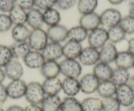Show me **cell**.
<instances>
[{"label":"cell","instance_id":"6da1fadb","mask_svg":"<svg viewBox=\"0 0 134 111\" xmlns=\"http://www.w3.org/2000/svg\"><path fill=\"white\" fill-rule=\"evenodd\" d=\"M45 94L42 87V84L33 81L27 84V89L24 98L31 104H41L45 97Z\"/></svg>","mask_w":134,"mask_h":111},{"label":"cell","instance_id":"7a4b0ae2","mask_svg":"<svg viewBox=\"0 0 134 111\" xmlns=\"http://www.w3.org/2000/svg\"><path fill=\"white\" fill-rule=\"evenodd\" d=\"M28 43L31 50L41 52L49 43L47 33L43 28L31 30Z\"/></svg>","mask_w":134,"mask_h":111},{"label":"cell","instance_id":"3957f363","mask_svg":"<svg viewBox=\"0 0 134 111\" xmlns=\"http://www.w3.org/2000/svg\"><path fill=\"white\" fill-rule=\"evenodd\" d=\"M60 73L65 78L78 79L81 75L82 65L77 59H65L60 63Z\"/></svg>","mask_w":134,"mask_h":111},{"label":"cell","instance_id":"277c9868","mask_svg":"<svg viewBox=\"0 0 134 111\" xmlns=\"http://www.w3.org/2000/svg\"><path fill=\"white\" fill-rule=\"evenodd\" d=\"M89 46L96 49H99L108 42L107 29L103 27H99L89 32L87 37Z\"/></svg>","mask_w":134,"mask_h":111},{"label":"cell","instance_id":"5b68a950","mask_svg":"<svg viewBox=\"0 0 134 111\" xmlns=\"http://www.w3.org/2000/svg\"><path fill=\"white\" fill-rule=\"evenodd\" d=\"M121 14L119 10L116 9H107L104 10L100 14V25H102L105 28H110L116 25H119L121 19Z\"/></svg>","mask_w":134,"mask_h":111},{"label":"cell","instance_id":"8992f818","mask_svg":"<svg viewBox=\"0 0 134 111\" xmlns=\"http://www.w3.org/2000/svg\"><path fill=\"white\" fill-rule=\"evenodd\" d=\"M115 97L121 106L129 108L134 104V91L127 84L117 87Z\"/></svg>","mask_w":134,"mask_h":111},{"label":"cell","instance_id":"52a82bcc","mask_svg":"<svg viewBox=\"0 0 134 111\" xmlns=\"http://www.w3.org/2000/svg\"><path fill=\"white\" fill-rule=\"evenodd\" d=\"M27 89V84L22 79L11 80L6 86L8 97L12 100H19L24 97Z\"/></svg>","mask_w":134,"mask_h":111},{"label":"cell","instance_id":"ba28073f","mask_svg":"<svg viewBox=\"0 0 134 111\" xmlns=\"http://www.w3.org/2000/svg\"><path fill=\"white\" fill-rule=\"evenodd\" d=\"M78 61L84 66H94L100 61L99 50L90 46L83 48Z\"/></svg>","mask_w":134,"mask_h":111},{"label":"cell","instance_id":"9c48e42d","mask_svg":"<svg viewBox=\"0 0 134 111\" xmlns=\"http://www.w3.org/2000/svg\"><path fill=\"white\" fill-rule=\"evenodd\" d=\"M81 92L86 94H91L96 92L100 80L92 73H86L79 79Z\"/></svg>","mask_w":134,"mask_h":111},{"label":"cell","instance_id":"30bf717a","mask_svg":"<svg viewBox=\"0 0 134 111\" xmlns=\"http://www.w3.org/2000/svg\"><path fill=\"white\" fill-rule=\"evenodd\" d=\"M46 33L50 42L60 44L67 39L68 28L61 24H57L52 27H49Z\"/></svg>","mask_w":134,"mask_h":111},{"label":"cell","instance_id":"8fae6325","mask_svg":"<svg viewBox=\"0 0 134 111\" xmlns=\"http://www.w3.org/2000/svg\"><path fill=\"white\" fill-rule=\"evenodd\" d=\"M41 53L45 61H57L63 56V47L60 44L49 42Z\"/></svg>","mask_w":134,"mask_h":111},{"label":"cell","instance_id":"7c38bea8","mask_svg":"<svg viewBox=\"0 0 134 111\" xmlns=\"http://www.w3.org/2000/svg\"><path fill=\"white\" fill-rule=\"evenodd\" d=\"M79 25L84 28L87 32H91L100 26V15L98 14L91 13L81 15L79 20Z\"/></svg>","mask_w":134,"mask_h":111},{"label":"cell","instance_id":"4fadbf2b","mask_svg":"<svg viewBox=\"0 0 134 111\" xmlns=\"http://www.w3.org/2000/svg\"><path fill=\"white\" fill-rule=\"evenodd\" d=\"M117 53H118V51H117L116 45L114 44L107 42L99 49L100 61L110 64L115 61Z\"/></svg>","mask_w":134,"mask_h":111},{"label":"cell","instance_id":"5bb4252c","mask_svg":"<svg viewBox=\"0 0 134 111\" xmlns=\"http://www.w3.org/2000/svg\"><path fill=\"white\" fill-rule=\"evenodd\" d=\"M4 73L7 78L10 80L19 79L24 75V67L19 60L12 59L5 67L3 68Z\"/></svg>","mask_w":134,"mask_h":111},{"label":"cell","instance_id":"9a60e30c","mask_svg":"<svg viewBox=\"0 0 134 111\" xmlns=\"http://www.w3.org/2000/svg\"><path fill=\"white\" fill-rule=\"evenodd\" d=\"M26 24L33 29L42 28L44 25L43 13L37 8H33L32 9L27 12V20Z\"/></svg>","mask_w":134,"mask_h":111},{"label":"cell","instance_id":"2e32d148","mask_svg":"<svg viewBox=\"0 0 134 111\" xmlns=\"http://www.w3.org/2000/svg\"><path fill=\"white\" fill-rule=\"evenodd\" d=\"M63 56L68 59H78L82 51V45L81 43L68 40L63 45Z\"/></svg>","mask_w":134,"mask_h":111},{"label":"cell","instance_id":"e0dca14e","mask_svg":"<svg viewBox=\"0 0 134 111\" xmlns=\"http://www.w3.org/2000/svg\"><path fill=\"white\" fill-rule=\"evenodd\" d=\"M62 91L66 97H75L81 92V86L78 79L65 78L62 81Z\"/></svg>","mask_w":134,"mask_h":111},{"label":"cell","instance_id":"ac0fdd59","mask_svg":"<svg viewBox=\"0 0 134 111\" xmlns=\"http://www.w3.org/2000/svg\"><path fill=\"white\" fill-rule=\"evenodd\" d=\"M24 64L29 69H40L45 62L43 54L41 52L31 50L23 59Z\"/></svg>","mask_w":134,"mask_h":111},{"label":"cell","instance_id":"d6986e66","mask_svg":"<svg viewBox=\"0 0 134 111\" xmlns=\"http://www.w3.org/2000/svg\"><path fill=\"white\" fill-rule=\"evenodd\" d=\"M45 95H58L62 89V81L58 77L45 79L42 83Z\"/></svg>","mask_w":134,"mask_h":111},{"label":"cell","instance_id":"ffe728a7","mask_svg":"<svg viewBox=\"0 0 134 111\" xmlns=\"http://www.w3.org/2000/svg\"><path fill=\"white\" fill-rule=\"evenodd\" d=\"M113 72V69L109 64L104 62H99L93 66L92 73L100 81L110 80Z\"/></svg>","mask_w":134,"mask_h":111},{"label":"cell","instance_id":"44dd1931","mask_svg":"<svg viewBox=\"0 0 134 111\" xmlns=\"http://www.w3.org/2000/svg\"><path fill=\"white\" fill-rule=\"evenodd\" d=\"M117 86L110 80H105L100 81L98 88L96 89V93L99 95L100 98H107L110 97H114L116 92Z\"/></svg>","mask_w":134,"mask_h":111},{"label":"cell","instance_id":"7402d4cb","mask_svg":"<svg viewBox=\"0 0 134 111\" xmlns=\"http://www.w3.org/2000/svg\"><path fill=\"white\" fill-rule=\"evenodd\" d=\"M114 63L116 68H121L129 70L130 69L133 67L134 56L128 50L120 51L117 53Z\"/></svg>","mask_w":134,"mask_h":111},{"label":"cell","instance_id":"603a6c76","mask_svg":"<svg viewBox=\"0 0 134 111\" xmlns=\"http://www.w3.org/2000/svg\"><path fill=\"white\" fill-rule=\"evenodd\" d=\"M40 73L45 79L58 77L60 73V63L57 61H45L40 68Z\"/></svg>","mask_w":134,"mask_h":111},{"label":"cell","instance_id":"cb8c5ba5","mask_svg":"<svg viewBox=\"0 0 134 111\" xmlns=\"http://www.w3.org/2000/svg\"><path fill=\"white\" fill-rule=\"evenodd\" d=\"M31 30L25 24L14 25L12 28L11 35L12 38L16 43L28 42L29 37L30 35Z\"/></svg>","mask_w":134,"mask_h":111},{"label":"cell","instance_id":"d4e9b609","mask_svg":"<svg viewBox=\"0 0 134 111\" xmlns=\"http://www.w3.org/2000/svg\"><path fill=\"white\" fill-rule=\"evenodd\" d=\"M10 51L13 56V59L19 60L24 59V58L28 53L31 51V48L29 47L28 42L23 43H14L9 46Z\"/></svg>","mask_w":134,"mask_h":111},{"label":"cell","instance_id":"484cf974","mask_svg":"<svg viewBox=\"0 0 134 111\" xmlns=\"http://www.w3.org/2000/svg\"><path fill=\"white\" fill-rule=\"evenodd\" d=\"M62 104L61 98L58 95H46L41 103L44 111H60Z\"/></svg>","mask_w":134,"mask_h":111},{"label":"cell","instance_id":"4316f807","mask_svg":"<svg viewBox=\"0 0 134 111\" xmlns=\"http://www.w3.org/2000/svg\"><path fill=\"white\" fill-rule=\"evenodd\" d=\"M130 77H131V73H130L128 69L116 68L113 69L111 80L118 87L121 85L127 84Z\"/></svg>","mask_w":134,"mask_h":111},{"label":"cell","instance_id":"83f0119b","mask_svg":"<svg viewBox=\"0 0 134 111\" xmlns=\"http://www.w3.org/2000/svg\"><path fill=\"white\" fill-rule=\"evenodd\" d=\"M88 34H89V32H87L85 28H82L81 26H80V25L73 26V27H71L70 29H68L67 39L81 44L86 39H87Z\"/></svg>","mask_w":134,"mask_h":111},{"label":"cell","instance_id":"f1b7e54d","mask_svg":"<svg viewBox=\"0 0 134 111\" xmlns=\"http://www.w3.org/2000/svg\"><path fill=\"white\" fill-rule=\"evenodd\" d=\"M81 103L83 111H102V100L97 97H86Z\"/></svg>","mask_w":134,"mask_h":111},{"label":"cell","instance_id":"f546056e","mask_svg":"<svg viewBox=\"0 0 134 111\" xmlns=\"http://www.w3.org/2000/svg\"><path fill=\"white\" fill-rule=\"evenodd\" d=\"M43 18H44V23L48 25V27H52L57 24H60L61 20V16L60 12L57 9H49L43 12Z\"/></svg>","mask_w":134,"mask_h":111},{"label":"cell","instance_id":"4dcf8cb0","mask_svg":"<svg viewBox=\"0 0 134 111\" xmlns=\"http://www.w3.org/2000/svg\"><path fill=\"white\" fill-rule=\"evenodd\" d=\"M8 15L14 25L19 24H25L27 20V12L26 10L23 9L22 8L19 6H15L13 8V9L8 13Z\"/></svg>","mask_w":134,"mask_h":111},{"label":"cell","instance_id":"1f68e13d","mask_svg":"<svg viewBox=\"0 0 134 111\" xmlns=\"http://www.w3.org/2000/svg\"><path fill=\"white\" fill-rule=\"evenodd\" d=\"M126 33L119 25L111 27L107 29L108 42L111 44H118L121 43L126 39Z\"/></svg>","mask_w":134,"mask_h":111},{"label":"cell","instance_id":"d6a6232c","mask_svg":"<svg viewBox=\"0 0 134 111\" xmlns=\"http://www.w3.org/2000/svg\"><path fill=\"white\" fill-rule=\"evenodd\" d=\"M60 111H83L81 103L75 97H65L62 100Z\"/></svg>","mask_w":134,"mask_h":111},{"label":"cell","instance_id":"836d02e7","mask_svg":"<svg viewBox=\"0 0 134 111\" xmlns=\"http://www.w3.org/2000/svg\"><path fill=\"white\" fill-rule=\"evenodd\" d=\"M98 6V0H78L77 9L80 14H86L95 12Z\"/></svg>","mask_w":134,"mask_h":111},{"label":"cell","instance_id":"e575fe53","mask_svg":"<svg viewBox=\"0 0 134 111\" xmlns=\"http://www.w3.org/2000/svg\"><path fill=\"white\" fill-rule=\"evenodd\" d=\"M121 104L116 97H110L102 100V111H120Z\"/></svg>","mask_w":134,"mask_h":111},{"label":"cell","instance_id":"d590c367","mask_svg":"<svg viewBox=\"0 0 134 111\" xmlns=\"http://www.w3.org/2000/svg\"><path fill=\"white\" fill-rule=\"evenodd\" d=\"M119 26L124 30L126 34H134V18L129 15L121 18Z\"/></svg>","mask_w":134,"mask_h":111},{"label":"cell","instance_id":"8d00e7d4","mask_svg":"<svg viewBox=\"0 0 134 111\" xmlns=\"http://www.w3.org/2000/svg\"><path fill=\"white\" fill-rule=\"evenodd\" d=\"M13 59L9 47L0 45V68H4Z\"/></svg>","mask_w":134,"mask_h":111},{"label":"cell","instance_id":"74e56055","mask_svg":"<svg viewBox=\"0 0 134 111\" xmlns=\"http://www.w3.org/2000/svg\"><path fill=\"white\" fill-rule=\"evenodd\" d=\"M13 22L9 15L6 14H0V33H5L11 29Z\"/></svg>","mask_w":134,"mask_h":111},{"label":"cell","instance_id":"f35d334b","mask_svg":"<svg viewBox=\"0 0 134 111\" xmlns=\"http://www.w3.org/2000/svg\"><path fill=\"white\" fill-rule=\"evenodd\" d=\"M57 3V0H35V6L40 10L45 11L52 9Z\"/></svg>","mask_w":134,"mask_h":111},{"label":"cell","instance_id":"ab89813d","mask_svg":"<svg viewBox=\"0 0 134 111\" xmlns=\"http://www.w3.org/2000/svg\"><path fill=\"white\" fill-rule=\"evenodd\" d=\"M15 6V0H0V11L2 14L9 13Z\"/></svg>","mask_w":134,"mask_h":111},{"label":"cell","instance_id":"60d3db41","mask_svg":"<svg viewBox=\"0 0 134 111\" xmlns=\"http://www.w3.org/2000/svg\"><path fill=\"white\" fill-rule=\"evenodd\" d=\"M76 3L77 0H57L56 5L61 10H68L74 7Z\"/></svg>","mask_w":134,"mask_h":111},{"label":"cell","instance_id":"b9f144b4","mask_svg":"<svg viewBox=\"0 0 134 111\" xmlns=\"http://www.w3.org/2000/svg\"><path fill=\"white\" fill-rule=\"evenodd\" d=\"M15 4L24 10H30L35 7V0H15Z\"/></svg>","mask_w":134,"mask_h":111},{"label":"cell","instance_id":"7bdbcfd3","mask_svg":"<svg viewBox=\"0 0 134 111\" xmlns=\"http://www.w3.org/2000/svg\"><path fill=\"white\" fill-rule=\"evenodd\" d=\"M8 98V97L6 90V86H4L3 84H0V105L4 104Z\"/></svg>","mask_w":134,"mask_h":111},{"label":"cell","instance_id":"ee69618b","mask_svg":"<svg viewBox=\"0 0 134 111\" xmlns=\"http://www.w3.org/2000/svg\"><path fill=\"white\" fill-rule=\"evenodd\" d=\"M24 111H44L40 104H29L24 108Z\"/></svg>","mask_w":134,"mask_h":111},{"label":"cell","instance_id":"f6af8a7d","mask_svg":"<svg viewBox=\"0 0 134 111\" xmlns=\"http://www.w3.org/2000/svg\"><path fill=\"white\" fill-rule=\"evenodd\" d=\"M6 111H24V108L17 104H13L8 107Z\"/></svg>","mask_w":134,"mask_h":111},{"label":"cell","instance_id":"bcb514c9","mask_svg":"<svg viewBox=\"0 0 134 111\" xmlns=\"http://www.w3.org/2000/svg\"><path fill=\"white\" fill-rule=\"evenodd\" d=\"M127 50L134 56V38H132L128 40Z\"/></svg>","mask_w":134,"mask_h":111},{"label":"cell","instance_id":"7dc6e473","mask_svg":"<svg viewBox=\"0 0 134 111\" xmlns=\"http://www.w3.org/2000/svg\"><path fill=\"white\" fill-rule=\"evenodd\" d=\"M6 78L5 73H4V70L3 69V68H0V84H3V82L4 81Z\"/></svg>","mask_w":134,"mask_h":111},{"label":"cell","instance_id":"c3c4849f","mask_svg":"<svg viewBox=\"0 0 134 111\" xmlns=\"http://www.w3.org/2000/svg\"><path fill=\"white\" fill-rule=\"evenodd\" d=\"M127 84L132 89V90L134 91V75H131V77H130V79L127 82Z\"/></svg>","mask_w":134,"mask_h":111},{"label":"cell","instance_id":"681fc988","mask_svg":"<svg viewBox=\"0 0 134 111\" xmlns=\"http://www.w3.org/2000/svg\"><path fill=\"white\" fill-rule=\"evenodd\" d=\"M125 0H108V2L113 5H118L121 4V3H123Z\"/></svg>","mask_w":134,"mask_h":111},{"label":"cell","instance_id":"f907efd6","mask_svg":"<svg viewBox=\"0 0 134 111\" xmlns=\"http://www.w3.org/2000/svg\"><path fill=\"white\" fill-rule=\"evenodd\" d=\"M128 15L134 18V5H131L128 10Z\"/></svg>","mask_w":134,"mask_h":111},{"label":"cell","instance_id":"816d5d0a","mask_svg":"<svg viewBox=\"0 0 134 111\" xmlns=\"http://www.w3.org/2000/svg\"><path fill=\"white\" fill-rule=\"evenodd\" d=\"M128 4L131 6V5H134V0H126Z\"/></svg>","mask_w":134,"mask_h":111},{"label":"cell","instance_id":"f5cc1de1","mask_svg":"<svg viewBox=\"0 0 134 111\" xmlns=\"http://www.w3.org/2000/svg\"><path fill=\"white\" fill-rule=\"evenodd\" d=\"M127 111H134V105H132L131 107H129Z\"/></svg>","mask_w":134,"mask_h":111},{"label":"cell","instance_id":"db71d44e","mask_svg":"<svg viewBox=\"0 0 134 111\" xmlns=\"http://www.w3.org/2000/svg\"><path fill=\"white\" fill-rule=\"evenodd\" d=\"M0 111H6V110L4 109L3 108V107H2L1 105H0Z\"/></svg>","mask_w":134,"mask_h":111},{"label":"cell","instance_id":"11a10c76","mask_svg":"<svg viewBox=\"0 0 134 111\" xmlns=\"http://www.w3.org/2000/svg\"><path fill=\"white\" fill-rule=\"evenodd\" d=\"M132 69H134V64H133V67H132Z\"/></svg>","mask_w":134,"mask_h":111}]
</instances>
